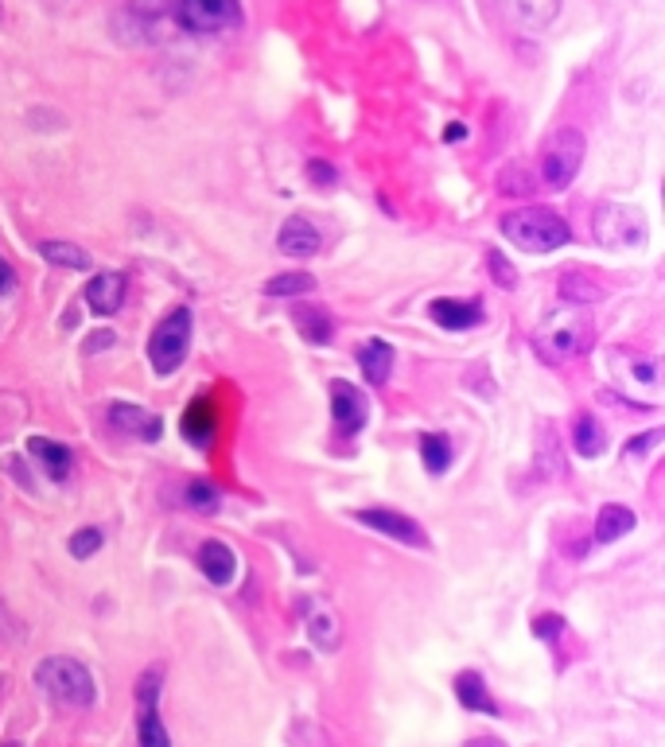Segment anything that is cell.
I'll list each match as a JSON object with an SVG mask.
<instances>
[{"label":"cell","mask_w":665,"mask_h":747,"mask_svg":"<svg viewBox=\"0 0 665 747\" xmlns=\"http://www.w3.org/2000/svg\"><path fill=\"white\" fill-rule=\"evenodd\" d=\"M102 530H94V526H86V530H78V534L70 537V553L74 557H94L98 549H102Z\"/></svg>","instance_id":"f546056e"},{"label":"cell","mask_w":665,"mask_h":747,"mask_svg":"<svg viewBox=\"0 0 665 747\" xmlns=\"http://www.w3.org/2000/svg\"><path fill=\"white\" fill-rule=\"evenodd\" d=\"M420 460H424V467H428L432 475L448 471V463H452V440L440 436V432H428V436L420 440Z\"/></svg>","instance_id":"484cf974"},{"label":"cell","mask_w":665,"mask_h":747,"mask_svg":"<svg viewBox=\"0 0 665 747\" xmlns=\"http://www.w3.org/2000/svg\"><path fill=\"white\" fill-rule=\"evenodd\" d=\"M595 242L603 249H615V253L638 249L646 242V218H642V211L623 207V203H603V207H595Z\"/></svg>","instance_id":"8992f818"},{"label":"cell","mask_w":665,"mask_h":747,"mask_svg":"<svg viewBox=\"0 0 665 747\" xmlns=\"http://www.w3.org/2000/svg\"><path fill=\"white\" fill-rule=\"evenodd\" d=\"M662 440V428H654V432H642V436H634L627 444V460H634V456H646V452H654V444Z\"/></svg>","instance_id":"e575fe53"},{"label":"cell","mask_w":665,"mask_h":747,"mask_svg":"<svg viewBox=\"0 0 665 747\" xmlns=\"http://www.w3.org/2000/svg\"><path fill=\"white\" fill-rule=\"evenodd\" d=\"M156 697H160V674L152 670V674H144V677H140V685H137V701H140V709H156Z\"/></svg>","instance_id":"d6a6232c"},{"label":"cell","mask_w":665,"mask_h":747,"mask_svg":"<svg viewBox=\"0 0 665 747\" xmlns=\"http://www.w3.org/2000/svg\"><path fill=\"white\" fill-rule=\"evenodd\" d=\"M358 522H362V526H370V530H378V534L393 537V541H401V545H417V549H424V545H428V534H424V526H420L417 518L397 514V510H385V506L358 510Z\"/></svg>","instance_id":"ba28073f"},{"label":"cell","mask_w":665,"mask_h":747,"mask_svg":"<svg viewBox=\"0 0 665 747\" xmlns=\"http://www.w3.org/2000/svg\"><path fill=\"white\" fill-rule=\"evenodd\" d=\"M187 502L195 510H203V514H214L218 510V491L210 483H203V479H195V483H187Z\"/></svg>","instance_id":"f1b7e54d"},{"label":"cell","mask_w":665,"mask_h":747,"mask_svg":"<svg viewBox=\"0 0 665 747\" xmlns=\"http://www.w3.org/2000/svg\"><path fill=\"white\" fill-rule=\"evenodd\" d=\"M560 296H564L568 304H592V300H599V296H603V285L595 281L592 273L572 269V273H564V277H560Z\"/></svg>","instance_id":"7402d4cb"},{"label":"cell","mask_w":665,"mask_h":747,"mask_svg":"<svg viewBox=\"0 0 665 747\" xmlns=\"http://www.w3.org/2000/svg\"><path fill=\"white\" fill-rule=\"evenodd\" d=\"M584 152H588V144H584V133H580V129H568V125H564V129H553V133L545 137V144H541V156H537L541 179H545L553 191L572 187V179L580 176Z\"/></svg>","instance_id":"277c9868"},{"label":"cell","mask_w":665,"mask_h":747,"mask_svg":"<svg viewBox=\"0 0 665 747\" xmlns=\"http://www.w3.org/2000/svg\"><path fill=\"white\" fill-rule=\"evenodd\" d=\"M560 631H564V619H560V615H537V619H533V635H537V639L553 642Z\"/></svg>","instance_id":"836d02e7"},{"label":"cell","mask_w":665,"mask_h":747,"mask_svg":"<svg viewBox=\"0 0 665 747\" xmlns=\"http://www.w3.org/2000/svg\"><path fill=\"white\" fill-rule=\"evenodd\" d=\"M494 8H498L510 24L525 28V32H541V28H549V24L557 20L560 0H494Z\"/></svg>","instance_id":"9c48e42d"},{"label":"cell","mask_w":665,"mask_h":747,"mask_svg":"<svg viewBox=\"0 0 665 747\" xmlns=\"http://www.w3.org/2000/svg\"><path fill=\"white\" fill-rule=\"evenodd\" d=\"M592 339H595V323L588 320L584 308L572 304V308H557V312H549L541 320L537 335H533V347H537V358L560 366L568 358L584 355L592 347Z\"/></svg>","instance_id":"6da1fadb"},{"label":"cell","mask_w":665,"mask_h":747,"mask_svg":"<svg viewBox=\"0 0 665 747\" xmlns=\"http://www.w3.org/2000/svg\"><path fill=\"white\" fill-rule=\"evenodd\" d=\"M109 421L121 428V432H129V436L160 440V421H156V413H148V409H140V405H125V401L109 405Z\"/></svg>","instance_id":"9a60e30c"},{"label":"cell","mask_w":665,"mask_h":747,"mask_svg":"<svg viewBox=\"0 0 665 747\" xmlns=\"http://www.w3.org/2000/svg\"><path fill=\"white\" fill-rule=\"evenodd\" d=\"M183 436L191 444H210L214 440V409H210V401H195L183 413Z\"/></svg>","instance_id":"603a6c76"},{"label":"cell","mask_w":665,"mask_h":747,"mask_svg":"<svg viewBox=\"0 0 665 747\" xmlns=\"http://www.w3.org/2000/svg\"><path fill=\"white\" fill-rule=\"evenodd\" d=\"M16 288V277H12V269H8V261L0 257V296H8Z\"/></svg>","instance_id":"74e56055"},{"label":"cell","mask_w":665,"mask_h":747,"mask_svg":"<svg viewBox=\"0 0 665 747\" xmlns=\"http://www.w3.org/2000/svg\"><path fill=\"white\" fill-rule=\"evenodd\" d=\"M487 265H490V273H494V281H498L502 288H514V285H518V273H514V265H506V257H502V253H494V249H490V253H487Z\"/></svg>","instance_id":"1f68e13d"},{"label":"cell","mask_w":665,"mask_h":747,"mask_svg":"<svg viewBox=\"0 0 665 747\" xmlns=\"http://www.w3.org/2000/svg\"><path fill=\"white\" fill-rule=\"evenodd\" d=\"M455 697H459L463 709H471V712H483V716H494V712H498L487 681L475 674V670H463V674L455 677Z\"/></svg>","instance_id":"ac0fdd59"},{"label":"cell","mask_w":665,"mask_h":747,"mask_svg":"<svg viewBox=\"0 0 665 747\" xmlns=\"http://www.w3.org/2000/svg\"><path fill=\"white\" fill-rule=\"evenodd\" d=\"M86 304H90L98 316H117L121 304H125V277H121V273H98V277L86 285Z\"/></svg>","instance_id":"7c38bea8"},{"label":"cell","mask_w":665,"mask_h":747,"mask_svg":"<svg viewBox=\"0 0 665 747\" xmlns=\"http://www.w3.org/2000/svg\"><path fill=\"white\" fill-rule=\"evenodd\" d=\"M277 246L284 257H315L319 253V246H323V238H319V230L312 226V218H304V214H292L284 226H280L277 234Z\"/></svg>","instance_id":"8fae6325"},{"label":"cell","mask_w":665,"mask_h":747,"mask_svg":"<svg viewBox=\"0 0 665 747\" xmlns=\"http://www.w3.org/2000/svg\"><path fill=\"white\" fill-rule=\"evenodd\" d=\"M634 510H627L623 502H607L603 510H599V518H595V541H619V537H627L630 530H634Z\"/></svg>","instance_id":"ffe728a7"},{"label":"cell","mask_w":665,"mask_h":747,"mask_svg":"<svg viewBox=\"0 0 665 747\" xmlns=\"http://www.w3.org/2000/svg\"><path fill=\"white\" fill-rule=\"evenodd\" d=\"M502 234L510 238V246L525 249V253H553V249L572 242V230L557 211L549 207H522L502 218Z\"/></svg>","instance_id":"7a4b0ae2"},{"label":"cell","mask_w":665,"mask_h":747,"mask_svg":"<svg viewBox=\"0 0 665 747\" xmlns=\"http://www.w3.org/2000/svg\"><path fill=\"white\" fill-rule=\"evenodd\" d=\"M428 316L440 327H448V331H467V327L483 323V308L475 300H432Z\"/></svg>","instance_id":"5bb4252c"},{"label":"cell","mask_w":665,"mask_h":747,"mask_svg":"<svg viewBox=\"0 0 665 747\" xmlns=\"http://www.w3.org/2000/svg\"><path fill=\"white\" fill-rule=\"evenodd\" d=\"M168 4L172 0H133V8H137L140 16H160V12H168Z\"/></svg>","instance_id":"d590c367"},{"label":"cell","mask_w":665,"mask_h":747,"mask_svg":"<svg viewBox=\"0 0 665 747\" xmlns=\"http://www.w3.org/2000/svg\"><path fill=\"white\" fill-rule=\"evenodd\" d=\"M140 747H172V736L156 709H140Z\"/></svg>","instance_id":"83f0119b"},{"label":"cell","mask_w":665,"mask_h":747,"mask_svg":"<svg viewBox=\"0 0 665 747\" xmlns=\"http://www.w3.org/2000/svg\"><path fill=\"white\" fill-rule=\"evenodd\" d=\"M0 747H20V744H0Z\"/></svg>","instance_id":"60d3db41"},{"label":"cell","mask_w":665,"mask_h":747,"mask_svg":"<svg viewBox=\"0 0 665 747\" xmlns=\"http://www.w3.org/2000/svg\"><path fill=\"white\" fill-rule=\"evenodd\" d=\"M308 176H312L315 183H335V168H327L323 160H312V164H308Z\"/></svg>","instance_id":"8d00e7d4"},{"label":"cell","mask_w":665,"mask_h":747,"mask_svg":"<svg viewBox=\"0 0 665 747\" xmlns=\"http://www.w3.org/2000/svg\"><path fill=\"white\" fill-rule=\"evenodd\" d=\"M39 253H43L51 265H59V269H74V273L90 269V253L82 246H74V242H43Z\"/></svg>","instance_id":"cb8c5ba5"},{"label":"cell","mask_w":665,"mask_h":747,"mask_svg":"<svg viewBox=\"0 0 665 747\" xmlns=\"http://www.w3.org/2000/svg\"><path fill=\"white\" fill-rule=\"evenodd\" d=\"M603 444H607V428H603V421L595 417V413H580L576 417V425H572V448L580 452V456H599L603 452Z\"/></svg>","instance_id":"44dd1931"},{"label":"cell","mask_w":665,"mask_h":747,"mask_svg":"<svg viewBox=\"0 0 665 747\" xmlns=\"http://www.w3.org/2000/svg\"><path fill=\"white\" fill-rule=\"evenodd\" d=\"M331 413H335L339 436H354L358 428L366 425L370 405H366V397L354 390L350 382H331Z\"/></svg>","instance_id":"30bf717a"},{"label":"cell","mask_w":665,"mask_h":747,"mask_svg":"<svg viewBox=\"0 0 665 747\" xmlns=\"http://www.w3.org/2000/svg\"><path fill=\"white\" fill-rule=\"evenodd\" d=\"M292 323L300 327V335H304L308 343H315V347L331 343V335H335L331 320H327L323 312H315V308H296V312H292Z\"/></svg>","instance_id":"d4e9b609"},{"label":"cell","mask_w":665,"mask_h":747,"mask_svg":"<svg viewBox=\"0 0 665 747\" xmlns=\"http://www.w3.org/2000/svg\"><path fill=\"white\" fill-rule=\"evenodd\" d=\"M175 16H179V24H183L187 32L210 36V32L238 28L242 8H238V0H179Z\"/></svg>","instance_id":"52a82bcc"},{"label":"cell","mask_w":665,"mask_h":747,"mask_svg":"<svg viewBox=\"0 0 665 747\" xmlns=\"http://www.w3.org/2000/svg\"><path fill=\"white\" fill-rule=\"evenodd\" d=\"M28 452H32L35 460L43 463V471L55 479V483H63L70 475V463H74V456H70L67 444H59V440H47V436H35V440H28Z\"/></svg>","instance_id":"e0dca14e"},{"label":"cell","mask_w":665,"mask_h":747,"mask_svg":"<svg viewBox=\"0 0 665 747\" xmlns=\"http://www.w3.org/2000/svg\"><path fill=\"white\" fill-rule=\"evenodd\" d=\"M463 747H510V744H502L498 736H479V740H467Z\"/></svg>","instance_id":"f35d334b"},{"label":"cell","mask_w":665,"mask_h":747,"mask_svg":"<svg viewBox=\"0 0 665 747\" xmlns=\"http://www.w3.org/2000/svg\"><path fill=\"white\" fill-rule=\"evenodd\" d=\"M627 374H630V378H638L642 386H658V358L634 355L627 362Z\"/></svg>","instance_id":"4dcf8cb0"},{"label":"cell","mask_w":665,"mask_h":747,"mask_svg":"<svg viewBox=\"0 0 665 747\" xmlns=\"http://www.w3.org/2000/svg\"><path fill=\"white\" fill-rule=\"evenodd\" d=\"M199 569H203V576H207L210 584H230L234 576H238V557H234V549L230 545H222V541H207L203 549H199Z\"/></svg>","instance_id":"2e32d148"},{"label":"cell","mask_w":665,"mask_h":747,"mask_svg":"<svg viewBox=\"0 0 665 747\" xmlns=\"http://www.w3.org/2000/svg\"><path fill=\"white\" fill-rule=\"evenodd\" d=\"M444 137H448V141H463V125H452Z\"/></svg>","instance_id":"ab89813d"},{"label":"cell","mask_w":665,"mask_h":747,"mask_svg":"<svg viewBox=\"0 0 665 747\" xmlns=\"http://www.w3.org/2000/svg\"><path fill=\"white\" fill-rule=\"evenodd\" d=\"M300 611H304V627H308V635H312L315 646H319V650H335L339 639H343V635H339L335 611L327 604H312V600H304Z\"/></svg>","instance_id":"4fadbf2b"},{"label":"cell","mask_w":665,"mask_h":747,"mask_svg":"<svg viewBox=\"0 0 665 747\" xmlns=\"http://www.w3.org/2000/svg\"><path fill=\"white\" fill-rule=\"evenodd\" d=\"M358 366H362L366 382L385 386V382H389V374H393V347H389L385 339H370V343L358 351Z\"/></svg>","instance_id":"d6986e66"},{"label":"cell","mask_w":665,"mask_h":747,"mask_svg":"<svg viewBox=\"0 0 665 747\" xmlns=\"http://www.w3.org/2000/svg\"><path fill=\"white\" fill-rule=\"evenodd\" d=\"M35 685H39L55 705H63V709H90L94 697H98V685H94L90 670H86L78 658H63V654L43 658V662L35 666Z\"/></svg>","instance_id":"3957f363"},{"label":"cell","mask_w":665,"mask_h":747,"mask_svg":"<svg viewBox=\"0 0 665 747\" xmlns=\"http://www.w3.org/2000/svg\"><path fill=\"white\" fill-rule=\"evenodd\" d=\"M187 347H191V312L187 308H175L164 320L156 323L152 339H148V358H152V370L156 374H175L187 358Z\"/></svg>","instance_id":"5b68a950"},{"label":"cell","mask_w":665,"mask_h":747,"mask_svg":"<svg viewBox=\"0 0 665 747\" xmlns=\"http://www.w3.org/2000/svg\"><path fill=\"white\" fill-rule=\"evenodd\" d=\"M312 288H315L312 273H280V277H273V281L265 285V292L277 296V300H292V296H304V292H312Z\"/></svg>","instance_id":"4316f807"}]
</instances>
